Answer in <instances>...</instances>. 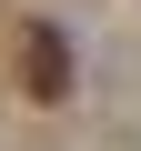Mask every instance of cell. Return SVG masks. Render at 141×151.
Instances as JSON below:
<instances>
[{"mask_svg": "<svg viewBox=\"0 0 141 151\" xmlns=\"http://www.w3.org/2000/svg\"><path fill=\"white\" fill-rule=\"evenodd\" d=\"M20 91H30V101H70V40H60L50 20L20 30Z\"/></svg>", "mask_w": 141, "mask_h": 151, "instance_id": "cell-1", "label": "cell"}]
</instances>
